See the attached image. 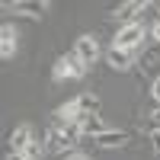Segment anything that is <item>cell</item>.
I'll return each mask as SVG.
<instances>
[{
  "label": "cell",
  "instance_id": "6",
  "mask_svg": "<svg viewBox=\"0 0 160 160\" xmlns=\"http://www.w3.org/2000/svg\"><path fill=\"white\" fill-rule=\"evenodd\" d=\"M77 125H80V131H83L87 138H99L102 131H109L99 115H80V118H77Z\"/></svg>",
  "mask_w": 160,
  "mask_h": 160
},
{
  "label": "cell",
  "instance_id": "21",
  "mask_svg": "<svg viewBox=\"0 0 160 160\" xmlns=\"http://www.w3.org/2000/svg\"><path fill=\"white\" fill-rule=\"evenodd\" d=\"M157 10H160V3H157Z\"/></svg>",
  "mask_w": 160,
  "mask_h": 160
},
{
  "label": "cell",
  "instance_id": "11",
  "mask_svg": "<svg viewBox=\"0 0 160 160\" xmlns=\"http://www.w3.org/2000/svg\"><path fill=\"white\" fill-rule=\"evenodd\" d=\"M45 148H48V151H58V154H64L68 148H74V144H71V138L64 135L61 128H51V131H48V144H45Z\"/></svg>",
  "mask_w": 160,
  "mask_h": 160
},
{
  "label": "cell",
  "instance_id": "2",
  "mask_svg": "<svg viewBox=\"0 0 160 160\" xmlns=\"http://www.w3.org/2000/svg\"><path fill=\"white\" fill-rule=\"evenodd\" d=\"M83 74H87V64L80 61L77 55H61V58L55 61V77H58V80H64V77H77V80H80Z\"/></svg>",
  "mask_w": 160,
  "mask_h": 160
},
{
  "label": "cell",
  "instance_id": "20",
  "mask_svg": "<svg viewBox=\"0 0 160 160\" xmlns=\"http://www.w3.org/2000/svg\"><path fill=\"white\" fill-rule=\"evenodd\" d=\"M7 160H26V154H13V151H10V154H7Z\"/></svg>",
  "mask_w": 160,
  "mask_h": 160
},
{
  "label": "cell",
  "instance_id": "18",
  "mask_svg": "<svg viewBox=\"0 0 160 160\" xmlns=\"http://www.w3.org/2000/svg\"><path fill=\"white\" fill-rule=\"evenodd\" d=\"M61 160H87L83 154H61Z\"/></svg>",
  "mask_w": 160,
  "mask_h": 160
},
{
  "label": "cell",
  "instance_id": "8",
  "mask_svg": "<svg viewBox=\"0 0 160 160\" xmlns=\"http://www.w3.org/2000/svg\"><path fill=\"white\" fill-rule=\"evenodd\" d=\"M106 61H109V68H115V71H128L131 64H135V51L109 48V55H106Z\"/></svg>",
  "mask_w": 160,
  "mask_h": 160
},
{
  "label": "cell",
  "instance_id": "3",
  "mask_svg": "<svg viewBox=\"0 0 160 160\" xmlns=\"http://www.w3.org/2000/svg\"><path fill=\"white\" fill-rule=\"evenodd\" d=\"M74 55L83 61V64H96V58H99V45H96V38H93V35H80L77 45H74Z\"/></svg>",
  "mask_w": 160,
  "mask_h": 160
},
{
  "label": "cell",
  "instance_id": "16",
  "mask_svg": "<svg viewBox=\"0 0 160 160\" xmlns=\"http://www.w3.org/2000/svg\"><path fill=\"white\" fill-rule=\"evenodd\" d=\"M148 128L154 131V135H157V131H160V106H157V112L151 115V122H148Z\"/></svg>",
  "mask_w": 160,
  "mask_h": 160
},
{
  "label": "cell",
  "instance_id": "9",
  "mask_svg": "<svg viewBox=\"0 0 160 160\" xmlns=\"http://www.w3.org/2000/svg\"><path fill=\"white\" fill-rule=\"evenodd\" d=\"M96 148H122V144L128 141V135L125 131H102L99 138H90Z\"/></svg>",
  "mask_w": 160,
  "mask_h": 160
},
{
  "label": "cell",
  "instance_id": "10",
  "mask_svg": "<svg viewBox=\"0 0 160 160\" xmlns=\"http://www.w3.org/2000/svg\"><path fill=\"white\" fill-rule=\"evenodd\" d=\"M74 102H77L80 115H99V96L96 93H80Z\"/></svg>",
  "mask_w": 160,
  "mask_h": 160
},
{
  "label": "cell",
  "instance_id": "19",
  "mask_svg": "<svg viewBox=\"0 0 160 160\" xmlns=\"http://www.w3.org/2000/svg\"><path fill=\"white\" fill-rule=\"evenodd\" d=\"M154 151H157V160H160V131L154 135Z\"/></svg>",
  "mask_w": 160,
  "mask_h": 160
},
{
  "label": "cell",
  "instance_id": "13",
  "mask_svg": "<svg viewBox=\"0 0 160 160\" xmlns=\"http://www.w3.org/2000/svg\"><path fill=\"white\" fill-rule=\"evenodd\" d=\"M13 51H16V32H13L10 26H3V32H0V55L10 58Z\"/></svg>",
  "mask_w": 160,
  "mask_h": 160
},
{
  "label": "cell",
  "instance_id": "1",
  "mask_svg": "<svg viewBox=\"0 0 160 160\" xmlns=\"http://www.w3.org/2000/svg\"><path fill=\"white\" fill-rule=\"evenodd\" d=\"M141 38H144V26L141 22H125L118 35L112 38V48H122V51H138L141 48Z\"/></svg>",
  "mask_w": 160,
  "mask_h": 160
},
{
  "label": "cell",
  "instance_id": "17",
  "mask_svg": "<svg viewBox=\"0 0 160 160\" xmlns=\"http://www.w3.org/2000/svg\"><path fill=\"white\" fill-rule=\"evenodd\" d=\"M151 93H154V102H157V106H160V77H157V80H154V87H151Z\"/></svg>",
  "mask_w": 160,
  "mask_h": 160
},
{
  "label": "cell",
  "instance_id": "12",
  "mask_svg": "<svg viewBox=\"0 0 160 160\" xmlns=\"http://www.w3.org/2000/svg\"><path fill=\"white\" fill-rule=\"evenodd\" d=\"M144 7H148L144 0H131V3H122V7L115 10V16H118V19H128V22H135V16H138V13H141Z\"/></svg>",
  "mask_w": 160,
  "mask_h": 160
},
{
  "label": "cell",
  "instance_id": "15",
  "mask_svg": "<svg viewBox=\"0 0 160 160\" xmlns=\"http://www.w3.org/2000/svg\"><path fill=\"white\" fill-rule=\"evenodd\" d=\"M42 154H45V144L38 141V138H32V144L26 148V160H38Z\"/></svg>",
  "mask_w": 160,
  "mask_h": 160
},
{
  "label": "cell",
  "instance_id": "5",
  "mask_svg": "<svg viewBox=\"0 0 160 160\" xmlns=\"http://www.w3.org/2000/svg\"><path fill=\"white\" fill-rule=\"evenodd\" d=\"M141 71H144V74H154V80L160 77V45H157V42H154L151 48L141 51Z\"/></svg>",
  "mask_w": 160,
  "mask_h": 160
},
{
  "label": "cell",
  "instance_id": "7",
  "mask_svg": "<svg viewBox=\"0 0 160 160\" xmlns=\"http://www.w3.org/2000/svg\"><path fill=\"white\" fill-rule=\"evenodd\" d=\"M29 144H32V128H29V125H19V128L10 135V151H13V154H26Z\"/></svg>",
  "mask_w": 160,
  "mask_h": 160
},
{
  "label": "cell",
  "instance_id": "4",
  "mask_svg": "<svg viewBox=\"0 0 160 160\" xmlns=\"http://www.w3.org/2000/svg\"><path fill=\"white\" fill-rule=\"evenodd\" d=\"M7 10L22 13V16H45L48 3H45V0H16V3H7Z\"/></svg>",
  "mask_w": 160,
  "mask_h": 160
},
{
  "label": "cell",
  "instance_id": "14",
  "mask_svg": "<svg viewBox=\"0 0 160 160\" xmlns=\"http://www.w3.org/2000/svg\"><path fill=\"white\" fill-rule=\"evenodd\" d=\"M55 115H58L61 125H68V122H77V118H80V109H77V102H68V106H61Z\"/></svg>",
  "mask_w": 160,
  "mask_h": 160
}]
</instances>
